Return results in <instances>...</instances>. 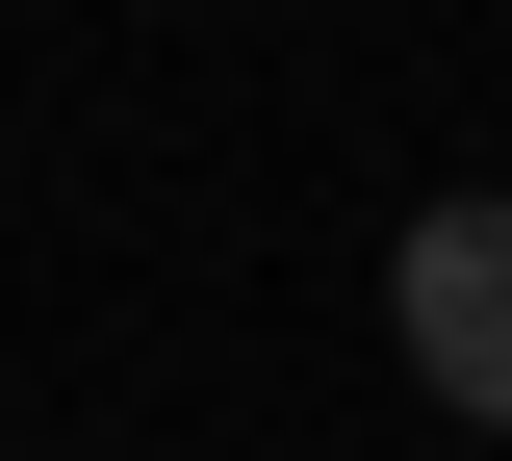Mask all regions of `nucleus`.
Instances as JSON below:
<instances>
[{
    "label": "nucleus",
    "instance_id": "1",
    "mask_svg": "<svg viewBox=\"0 0 512 461\" xmlns=\"http://www.w3.org/2000/svg\"><path fill=\"white\" fill-rule=\"evenodd\" d=\"M384 308H410V385L512 436V205H436V231L384 257Z\"/></svg>",
    "mask_w": 512,
    "mask_h": 461
}]
</instances>
